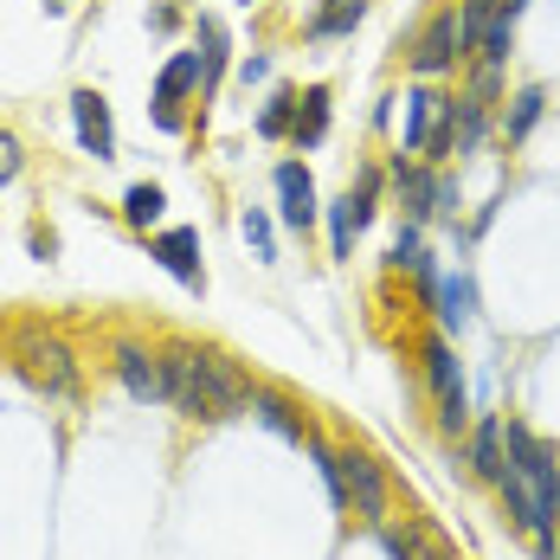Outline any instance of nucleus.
Returning <instances> with one entry per match:
<instances>
[{"label": "nucleus", "mask_w": 560, "mask_h": 560, "mask_svg": "<svg viewBox=\"0 0 560 560\" xmlns=\"http://www.w3.org/2000/svg\"><path fill=\"white\" fill-rule=\"evenodd\" d=\"M174 412H187V419H238V412H252V381H245V368L220 354V348H200L194 354V381L180 393V406Z\"/></svg>", "instance_id": "f257e3e1"}, {"label": "nucleus", "mask_w": 560, "mask_h": 560, "mask_svg": "<svg viewBox=\"0 0 560 560\" xmlns=\"http://www.w3.org/2000/svg\"><path fill=\"white\" fill-rule=\"evenodd\" d=\"M503 451H509V470H515V477L541 497V509L560 522V457L541 445L522 419H503Z\"/></svg>", "instance_id": "f03ea898"}, {"label": "nucleus", "mask_w": 560, "mask_h": 560, "mask_svg": "<svg viewBox=\"0 0 560 560\" xmlns=\"http://www.w3.org/2000/svg\"><path fill=\"white\" fill-rule=\"evenodd\" d=\"M341 483H348V509L361 515V522H387L393 509V490H387V470H381V457H368V451H341Z\"/></svg>", "instance_id": "7ed1b4c3"}, {"label": "nucleus", "mask_w": 560, "mask_h": 560, "mask_svg": "<svg viewBox=\"0 0 560 560\" xmlns=\"http://www.w3.org/2000/svg\"><path fill=\"white\" fill-rule=\"evenodd\" d=\"M20 368H26V381L33 387H46V393H58V399H71L78 393V361H71V348L65 341H52V336H20Z\"/></svg>", "instance_id": "20e7f679"}, {"label": "nucleus", "mask_w": 560, "mask_h": 560, "mask_svg": "<svg viewBox=\"0 0 560 560\" xmlns=\"http://www.w3.org/2000/svg\"><path fill=\"white\" fill-rule=\"evenodd\" d=\"M457 65H464V52H457V0H451V7H439L425 20V33L412 39V78H445Z\"/></svg>", "instance_id": "39448f33"}, {"label": "nucleus", "mask_w": 560, "mask_h": 560, "mask_svg": "<svg viewBox=\"0 0 560 560\" xmlns=\"http://www.w3.org/2000/svg\"><path fill=\"white\" fill-rule=\"evenodd\" d=\"M187 91H207V71H200V52H174L155 78V129H180V97Z\"/></svg>", "instance_id": "423d86ee"}, {"label": "nucleus", "mask_w": 560, "mask_h": 560, "mask_svg": "<svg viewBox=\"0 0 560 560\" xmlns=\"http://www.w3.org/2000/svg\"><path fill=\"white\" fill-rule=\"evenodd\" d=\"M149 258H155L168 278H180L187 290H207V271H200V232H194V225L155 232V238H149Z\"/></svg>", "instance_id": "0eeeda50"}, {"label": "nucleus", "mask_w": 560, "mask_h": 560, "mask_svg": "<svg viewBox=\"0 0 560 560\" xmlns=\"http://www.w3.org/2000/svg\"><path fill=\"white\" fill-rule=\"evenodd\" d=\"M116 381L129 387V399H142V406H162V399H168L162 354H149L142 341H116Z\"/></svg>", "instance_id": "6e6552de"}, {"label": "nucleus", "mask_w": 560, "mask_h": 560, "mask_svg": "<svg viewBox=\"0 0 560 560\" xmlns=\"http://www.w3.org/2000/svg\"><path fill=\"white\" fill-rule=\"evenodd\" d=\"M71 122H78L84 155L110 162V155H116V122H110V104H104L97 91H71Z\"/></svg>", "instance_id": "1a4fd4ad"}, {"label": "nucleus", "mask_w": 560, "mask_h": 560, "mask_svg": "<svg viewBox=\"0 0 560 560\" xmlns=\"http://www.w3.org/2000/svg\"><path fill=\"white\" fill-rule=\"evenodd\" d=\"M278 213H283L290 232H310L316 213H323V207H316V180H310L303 162H283V168H278Z\"/></svg>", "instance_id": "9d476101"}, {"label": "nucleus", "mask_w": 560, "mask_h": 560, "mask_svg": "<svg viewBox=\"0 0 560 560\" xmlns=\"http://www.w3.org/2000/svg\"><path fill=\"white\" fill-rule=\"evenodd\" d=\"M329 84H310L303 97H296V122H290V142H296V155H310V149H323V136H329Z\"/></svg>", "instance_id": "9b49d317"}, {"label": "nucleus", "mask_w": 560, "mask_h": 560, "mask_svg": "<svg viewBox=\"0 0 560 560\" xmlns=\"http://www.w3.org/2000/svg\"><path fill=\"white\" fill-rule=\"evenodd\" d=\"M439 91H406V116H399V155H425V142H432V122H439Z\"/></svg>", "instance_id": "f8f14e48"}, {"label": "nucleus", "mask_w": 560, "mask_h": 560, "mask_svg": "<svg viewBox=\"0 0 560 560\" xmlns=\"http://www.w3.org/2000/svg\"><path fill=\"white\" fill-rule=\"evenodd\" d=\"M503 470H509V451H503V419H497V412H483V419L470 425V477L497 483Z\"/></svg>", "instance_id": "ddd939ff"}, {"label": "nucleus", "mask_w": 560, "mask_h": 560, "mask_svg": "<svg viewBox=\"0 0 560 560\" xmlns=\"http://www.w3.org/2000/svg\"><path fill=\"white\" fill-rule=\"evenodd\" d=\"M439 323H445V336H464L477 323V283H470V271L439 278Z\"/></svg>", "instance_id": "4468645a"}, {"label": "nucleus", "mask_w": 560, "mask_h": 560, "mask_svg": "<svg viewBox=\"0 0 560 560\" xmlns=\"http://www.w3.org/2000/svg\"><path fill=\"white\" fill-rule=\"evenodd\" d=\"M252 419H258V425H271V432H278V439H290V445H310L303 412H296L283 393H271V387H252Z\"/></svg>", "instance_id": "2eb2a0df"}, {"label": "nucleus", "mask_w": 560, "mask_h": 560, "mask_svg": "<svg viewBox=\"0 0 560 560\" xmlns=\"http://www.w3.org/2000/svg\"><path fill=\"white\" fill-rule=\"evenodd\" d=\"M541 110H548V91H541V84H528V91H515V97H509V110L497 116V129H503V142H509V149H522V142L535 136Z\"/></svg>", "instance_id": "dca6fc26"}, {"label": "nucleus", "mask_w": 560, "mask_h": 560, "mask_svg": "<svg viewBox=\"0 0 560 560\" xmlns=\"http://www.w3.org/2000/svg\"><path fill=\"white\" fill-rule=\"evenodd\" d=\"M419 361H425V387L439 393H464V368H457V348H451V336H425V348H419Z\"/></svg>", "instance_id": "f3484780"}, {"label": "nucleus", "mask_w": 560, "mask_h": 560, "mask_svg": "<svg viewBox=\"0 0 560 560\" xmlns=\"http://www.w3.org/2000/svg\"><path fill=\"white\" fill-rule=\"evenodd\" d=\"M374 535H381L387 560H451V548L439 535H425V528H393V522H381Z\"/></svg>", "instance_id": "a211bd4d"}, {"label": "nucleus", "mask_w": 560, "mask_h": 560, "mask_svg": "<svg viewBox=\"0 0 560 560\" xmlns=\"http://www.w3.org/2000/svg\"><path fill=\"white\" fill-rule=\"evenodd\" d=\"M483 136H490V104H483V97H470V91H457V149H451V162L477 155V149H483Z\"/></svg>", "instance_id": "6ab92c4d"}, {"label": "nucleus", "mask_w": 560, "mask_h": 560, "mask_svg": "<svg viewBox=\"0 0 560 560\" xmlns=\"http://www.w3.org/2000/svg\"><path fill=\"white\" fill-rule=\"evenodd\" d=\"M361 20H368V0H323L310 20V39H348Z\"/></svg>", "instance_id": "aec40b11"}, {"label": "nucleus", "mask_w": 560, "mask_h": 560, "mask_svg": "<svg viewBox=\"0 0 560 560\" xmlns=\"http://www.w3.org/2000/svg\"><path fill=\"white\" fill-rule=\"evenodd\" d=\"M162 207H168V194H162L155 180H136V187L122 194V220L136 225V232H149V225L162 220Z\"/></svg>", "instance_id": "412c9836"}, {"label": "nucleus", "mask_w": 560, "mask_h": 560, "mask_svg": "<svg viewBox=\"0 0 560 560\" xmlns=\"http://www.w3.org/2000/svg\"><path fill=\"white\" fill-rule=\"evenodd\" d=\"M194 39H200V71H207V91H213V84H220V71H225V26L213 20V13H200Z\"/></svg>", "instance_id": "4be33fe9"}, {"label": "nucleus", "mask_w": 560, "mask_h": 560, "mask_svg": "<svg viewBox=\"0 0 560 560\" xmlns=\"http://www.w3.org/2000/svg\"><path fill=\"white\" fill-rule=\"evenodd\" d=\"M290 122H296V91H271V104L258 110V136L278 142V136H290Z\"/></svg>", "instance_id": "5701e85b"}, {"label": "nucleus", "mask_w": 560, "mask_h": 560, "mask_svg": "<svg viewBox=\"0 0 560 560\" xmlns=\"http://www.w3.org/2000/svg\"><path fill=\"white\" fill-rule=\"evenodd\" d=\"M238 232H245V245H252V252H258L265 265L278 258V238H271V220H265L258 207H245V220H238Z\"/></svg>", "instance_id": "b1692460"}, {"label": "nucleus", "mask_w": 560, "mask_h": 560, "mask_svg": "<svg viewBox=\"0 0 560 560\" xmlns=\"http://www.w3.org/2000/svg\"><path fill=\"white\" fill-rule=\"evenodd\" d=\"M439 432H445V439L470 432V399H464V393H445V399H439Z\"/></svg>", "instance_id": "393cba45"}, {"label": "nucleus", "mask_w": 560, "mask_h": 560, "mask_svg": "<svg viewBox=\"0 0 560 560\" xmlns=\"http://www.w3.org/2000/svg\"><path fill=\"white\" fill-rule=\"evenodd\" d=\"M329 252H336V258H348V252H354V220H348V200H336V207H329Z\"/></svg>", "instance_id": "a878e982"}, {"label": "nucleus", "mask_w": 560, "mask_h": 560, "mask_svg": "<svg viewBox=\"0 0 560 560\" xmlns=\"http://www.w3.org/2000/svg\"><path fill=\"white\" fill-rule=\"evenodd\" d=\"M13 174H20V142H13V136H0V187H7Z\"/></svg>", "instance_id": "bb28decb"}, {"label": "nucleus", "mask_w": 560, "mask_h": 560, "mask_svg": "<svg viewBox=\"0 0 560 560\" xmlns=\"http://www.w3.org/2000/svg\"><path fill=\"white\" fill-rule=\"evenodd\" d=\"M238 78H245V84H258V78H271V58H265V52H252L245 65H238Z\"/></svg>", "instance_id": "cd10ccee"}, {"label": "nucleus", "mask_w": 560, "mask_h": 560, "mask_svg": "<svg viewBox=\"0 0 560 560\" xmlns=\"http://www.w3.org/2000/svg\"><path fill=\"white\" fill-rule=\"evenodd\" d=\"M174 20H180L174 7H155V13H149V26H155V33H174Z\"/></svg>", "instance_id": "c85d7f7f"}, {"label": "nucleus", "mask_w": 560, "mask_h": 560, "mask_svg": "<svg viewBox=\"0 0 560 560\" xmlns=\"http://www.w3.org/2000/svg\"><path fill=\"white\" fill-rule=\"evenodd\" d=\"M65 7H71V0H46V13H65Z\"/></svg>", "instance_id": "c756f323"}, {"label": "nucleus", "mask_w": 560, "mask_h": 560, "mask_svg": "<svg viewBox=\"0 0 560 560\" xmlns=\"http://www.w3.org/2000/svg\"><path fill=\"white\" fill-rule=\"evenodd\" d=\"M238 7H252V0H238Z\"/></svg>", "instance_id": "7c9ffc66"}]
</instances>
